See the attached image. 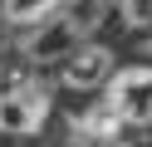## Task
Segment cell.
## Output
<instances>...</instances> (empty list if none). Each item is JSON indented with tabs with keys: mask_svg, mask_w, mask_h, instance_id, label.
<instances>
[{
	"mask_svg": "<svg viewBox=\"0 0 152 147\" xmlns=\"http://www.w3.org/2000/svg\"><path fill=\"white\" fill-rule=\"evenodd\" d=\"M49 88L25 78V69H5L0 74V137H34L44 123H49Z\"/></svg>",
	"mask_w": 152,
	"mask_h": 147,
	"instance_id": "1",
	"label": "cell"
},
{
	"mask_svg": "<svg viewBox=\"0 0 152 147\" xmlns=\"http://www.w3.org/2000/svg\"><path fill=\"white\" fill-rule=\"evenodd\" d=\"M88 25L93 20L74 15V10H59V15H49L44 25H34V29L20 34V59L34 64V69H54V64L64 69L83 44H88Z\"/></svg>",
	"mask_w": 152,
	"mask_h": 147,
	"instance_id": "2",
	"label": "cell"
},
{
	"mask_svg": "<svg viewBox=\"0 0 152 147\" xmlns=\"http://www.w3.org/2000/svg\"><path fill=\"white\" fill-rule=\"evenodd\" d=\"M103 113H108L118 127L147 132L152 127V64L118 69V78L103 88Z\"/></svg>",
	"mask_w": 152,
	"mask_h": 147,
	"instance_id": "3",
	"label": "cell"
},
{
	"mask_svg": "<svg viewBox=\"0 0 152 147\" xmlns=\"http://www.w3.org/2000/svg\"><path fill=\"white\" fill-rule=\"evenodd\" d=\"M59 74H64V88H74V93H93V88H108L113 78H118V54H113L108 44H98V39H88Z\"/></svg>",
	"mask_w": 152,
	"mask_h": 147,
	"instance_id": "4",
	"label": "cell"
},
{
	"mask_svg": "<svg viewBox=\"0 0 152 147\" xmlns=\"http://www.w3.org/2000/svg\"><path fill=\"white\" fill-rule=\"evenodd\" d=\"M113 147H152V127L147 132H132V137H118Z\"/></svg>",
	"mask_w": 152,
	"mask_h": 147,
	"instance_id": "5",
	"label": "cell"
},
{
	"mask_svg": "<svg viewBox=\"0 0 152 147\" xmlns=\"http://www.w3.org/2000/svg\"><path fill=\"white\" fill-rule=\"evenodd\" d=\"M137 54H142V59H147V64H152V29H147V34H142V44H137Z\"/></svg>",
	"mask_w": 152,
	"mask_h": 147,
	"instance_id": "6",
	"label": "cell"
}]
</instances>
